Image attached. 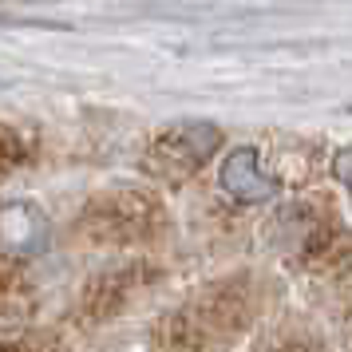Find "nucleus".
<instances>
[{
	"instance_id": "obj_1",
	"label": "nucleus",
	"mask_w": 352,
	"mask_h": 352,
	"mask_svg": "<svg viewBox=\"0 0 352 352\" xmlns=\"http://www.w3.org/2000/svg\"><path fill=\"white\" fill-rule=\"evenodd\" d=\"M218 182H222V190L230 194L234 202H245V206H250V202H270V198L281 194V182L273 175H265L257 151H250V146H238V151L226 155Z\"/></svg>"
},
{
	"instance_id": "obj_2",
	"label": "nucleus",
	"mask_w": 352,
	"mask_h": 352,
	"mask_svg": "<svg viewBox=\"0 0 352 352\" xmlns=\"http://www.w3.org/2000/svg\"><path fill=\"white\" fill-rule=\"evenodd\" d=\"M0 241L16 245L20 254L44 250V241H48V222H44V214L36 206H28V202L4 206L0 210Z\"/></svg>"
},
{
	"instance_id": "obj_3",
	"label": "nucleus",
	"mask_w": 352,
	"mask_h": 352,
	"mask_svg": "<svg viewBox=\"0 0 352 352\" xmlns=\"http://www.w3.org/2000/svg\"><path fill=\"white\" fill-rule=\"evenodd\" d=\"M218 127H210V123H190V139H186V146H182V127L170 131V135H162L159 139V155H175V162H170V170H178V175H190L198 162L210 159V151L218 146Z\"/></svg>"
},
{
	"instance_id": "obj_4",
	"label": "nucleus",
	"mask_w": 352,
	"mask_h": 352,
	"mask_svg": "<svg viewBox=\"0 0 352 352\" xmlns=\"http://www.w3.org/2000/svg\"><path fill=\"white\" fill-rule=\"evenodd\" d=\"M336 178L352 190V151H340V155H336Z\"/></svg>"
}]
</instances>
